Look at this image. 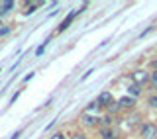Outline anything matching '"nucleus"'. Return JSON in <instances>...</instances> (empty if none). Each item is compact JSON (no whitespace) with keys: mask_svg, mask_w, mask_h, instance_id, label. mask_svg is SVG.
<instances>
[{"mask_svg":"<svg viewBox=\"0 0 157 139\" xmlns=\"http://www.w3.org/2000/svg\"><path fill=\"white\" fill-rule=\"evenodd\" d=\"M130 94H132V96L141 94V86H140V84H136V82H132V84H130Z\"/></svg>","mask_w":157,"mask_h":139,"instance_id":"1a4fd4ad","label":"nucleus"},{"mask_svg":"<svg viewBox=\"0 0 157 139\" xmlns=\"http://www.w3.org/2000/svg\"><path fill=\"white\" fill-rule=\"evenodd\" d=\"M78 12H81V10H73V12H71V14H69V16H67V18H65V20L61 22V26L57 28V32H65V29L69 28V24H71L73 20H75V16H77Z\"/></svg>","mask_w":157,"mask_h":139,"instance_id":"20e7f679","label":"nucleus"},{"mask_svg":"<svg viewBox=\"0 0 157 139\" xmlns=\"http://www.w3.org/2000/svg\"><path fill=\"white\" fill-rule=\"evenodd\" d=\"M69 139H86V135H85V133H81V131H78V133H73V135L69 137Z\"/></svg>","mask_w":157,"mask_h":139,"instance_id":"4468645a","label":"nucleus"},{"mask_svg":"<svg viewBox=\"0 0 157 139\" xmlns=\"http://www.w3.org/2000/svg\"><path fill=\"white\" fill-rule=\"evenodd\" d=\"M20 94H22V90H18L16 94H14V96H12V100H10V102H16V100H18V96H20Z\"/></svg>","mask_w":157,"mask_h":139,"instance_id":"f3484780","label":"nucleus"},{"mask_svg":"<svg viewBox=\"0 0 157 139\" xmlns=\"http://www.w3.org/2000/svg\"><path fill=\"white\" fill-rule=\"evenodd\" d=\"M45 45H47V41H43V45H39V47H37V51H36V55H37V57L43 53V49H45Z\"/></svg>","mask_w":157,"mask_h":139,"instance_id":"2eb2a0df","label":"nucleus"},{"mask_svg":"<svg viewBox=\"0 0 157 139\" xmlns=\"http://www.w3.org/2000/svg\"><path fill=\"white\" fill-rule=\"evenodd\" d=\"M100 135H102V139H116V135H114V131H112L110 127H104V130L100 131Z\"/></svg>","mask_w":157,"mask_h":139,"instance_id":"0eeeda50","label":"nucleus"},{"mask_svg":"<svg viewBox=\"0 0 157 139\" xmlns=\"http://www.w3.org/2000/svg\"><path fill=\"white\" fill-rule=\"evenodd\" d=\"M49 139H67V135H65L63 131H57V133H53V135L49 137Z\"/></svg>","mask_w":157,"mask_h":139,"instance_id":"f8f14e48","label":"nucleus"},{"mask_svg":"<svg viewBox=\"0 0 157 139\" xmlns=\"http://www.w3.org/2000/svg\"><path fill=\"white\" fill-rule=\"evenodd\" d=\"M147 104H149L151 108H155V110H157V94H153V96H149V100H147Z\"/></svg>","mask_w":157,"mask_h":139,"instance_id":"9b49d317","label":"nucleus"},{"mask_svg":"<svg viewBox=\"0 0 157 139\" xmlns=\"http://www.w3.org/2000/svg\"><path fill=\"white\" fill-rule=\"evenodd\" d=\"M134 98L132 96H124V98H120V100H118V106L120 108H134Z\"/></svg>","mask_w":157,"mask_h":139,"instance_id":"423d86ee","label":"nucleus"},{"mask_svg":"<svg viewBox=\"0 0 157 139\" xmlns=\"http://www.w3.org/2000/svg\"><path fill=\"white\" fill-rule=\"evenodd\" d=\"M12 8H14V2L6 0V2H2V4H0V14H6L8 10H12Z\"/></svg>","mask_w":157,"mask_h":139,"instance_id":"6e6552de","label":"nucleus"},{"mask_svg":"<svg viewBox=\"0 0 157 139\" xmlns=\"http://www.w3.org/2000/svg\"><path fill=\"white\" fill-rule=\"evenodd\" d=\"M18 137H20V131H16V133H14V135L10 137V139H18Z\"/></svg>","mask_w":157,"mask_h":139,"instance_id":"a211bd4d","label":"nucleus"},{"mask_svg":"<svg viewBox=\"0 0 157 139\" xmlns=\"http://www.w3.org/2000/svg\"><path fill=\"white\" fill-rule=\"evenodd\" d=\"M151 65H153V69L157 71V59H153V63H151Z\"/></svg>","mask_w":157,"mask_h":139,"instance_id":"6ab92c4d","label":"nucleus"},{"mask_svg":"<svg viewBox=\"0 0 157 139\" xmlns=\"http://www.w3.org/2000/svg\"><path fill=\"white\" fill-rule=\"evenodd\" d=\"M92 73H94V71H92V69H90V71H86L85 74H82V78H81V81H86V78H88V77H90V74H92Z\"/></svg>","mask_w":157,"mask_h":139,"instance_id":"dca6fc26","label":"nucleus"},{"mask_svg":"<svg viewBox=\"0 0 157 139\" xmlns=\"http://www.w3.org/2000/svg\"><path fill=\"white\" fill-rule=\"evenodd\" d=\"M43 2H32V4H28V10H26V14H32V12H36V10L41 6Z\"/></svg>","mask_w":157,"mask_h":139,"instance_id":"9d476101","label":"nucleus"},{"mask_svg":"<svg viewBox=\"0 0 157 139\" xmlns=\"http://www.w3.org/2000/svg\"><path fill=\"white\" fill-rule=\"evenodd\" d=\"M132 78H134V82H136V84H140V86H141V84L147 82L151 77H149V73H147V71H144V69H137V71L132 73Z\"/></svg>","mask_w":157,"mask_h":139,"instance_id":"f03ea898","label":"nucleus"},{"mask_svg":"<svg viewBox=\"0 0 157 139\" xmlns=\"http://www.w3.org/2000/svg\"><path fill=\"white\" fill-rule=\"evenodd\" d=\"M112 100H114V98H112V94L108 92V90H106V92H100V96L96 98V102H98V106H100V108H102V106H110Z\"/></svg>","mask_w":157,"mask_h":139,"instance_id":"7ed1b4c3","label":"nucleus"},{"mask_svg":"<svg viewBox=\"0 0 157 139\" xmlns=\"http://www.w3.org/2000/svg\"><path fill=\"white\" fill-rule=\"evenodd\" d=\"M98 108H100V106H98V102H90V104H88V108H86V110H88V112H92V110L96 112Z\"/></svg>","mask_w":157,"mask_h":139,"instance_id":"ddd939ff","label":"nucleus"},{"mask_svg":"<svg viewBox=\"0 0 157 139\" xmlns=\"http://www.w3.org/2000/svg\"><path fill=\"white\" fill-rule=\"evenodd\" d=\"M82 123H85V126H88V127H90V126H96V123H98V118L96 116H90V114H82Z\"/></svg>","mask_w":157,"mask_h":139,"instance_id":"39448f33","label":"nucleus"},{"mask_svg":"<svg viewBox=\"0 0 157 139\" xmlns=\"http://www.w3.org/2000/svg\"><path fill=\"white\" fill-rule=\"evenodd\" d=\"M155 88H157V84H155Z\"/></svg>","mask_w":157,"mask_h":139,"instance_id":"aec40b11","label":"nucleus"},{"mask_svg":"<svg viewBox=\"0 0 157 139\" xmlns=\"http://www.w3.org/2000/svg\"><path fill=\"white\" fill-rule=\"evenodd\" d=\"M140 133H141V139H155L157 137V126L155 123H144Z\"/></svg>","mask_w":157,"mask_h":139,"instance_id":"f257e3e1","label":"nucleus"}]
</instances>
